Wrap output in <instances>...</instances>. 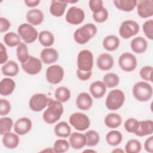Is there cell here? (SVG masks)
I'll return each instance as SVG.
<instances>
[{"label": "cell", "mask_w": 153, "mask_h": 153, "mask_svg": "<svg viewBox=\"0 0 153 153\" xmlns=\"http://www.w3.org/2000/svg\"><path fill=\"white\" fill-rule=\"evenodd\" d=\"M13 125V121L10 117H2L0 119V133L4 135L11 131Z\"/></svg>", "instance_id": "60d3db41"}, {"label": "cell", "mask_w": 153, "mask_h": 153, "mask_svg": "<svg viewBox=\"0 0 153 153\" xmlns=\"http://www.w3.org/2000/svg\"><path fill=\"white\" fill-rule=\"evenodd\" d=\"M141 148L140 142L137 139H131L126 143L125 151L127 153H138L141 151Z\"/></svg>", "instance_id": "f35d334b"}, {"label": "cell", "mask_w": 153, "mask_h": 153, "mask_svg": "<svg viewBox=\"0 0 153 153\" xmlns=\"http://www.w3.org/2000/svg\"><path fill=\"white\" fill-rule=\"evenodd\" d=\"M32 127V121L27 117H22L18 119L14 123V130L18 135L23 136L29 133Z\"/></svg>", "instance_id": "9a60e30c"}, {"label": "cell", "mask_w": 153, "mask_h": 153, "mask_svg": "<svg viewBox=\"0 0 153 153\" xmlns=\"http://www.w3.org/2000/svg\"><path fill=\"white\" fill-rule=\"evenodd\" d=\"M20 139L17 134L12 132H7L3 135L2 143L8 149H14L19 144Z\"/></svg>", "instance_id": "d4e9b609"}, {"label": "cell", "mask_w": 153, "mask_h": 153, "mask_svg": "<svg viewBox=\"0 0 153 153\" xmlns=\"http://www.w3.org/2000/svg\"><path fill=\"white\" fill-rule=\"evenodd\" d=\"M71 94L70 90L64 86L57 88L54 93L56 99L61 103H64L69 100L71 97Z\"/></svg>", "instance_id": "e575fe53"}, {"label": "cell", "mask_w": 153, "mask_h": 153, "mask_svg": "<svg viewBox=\"0 0 153 153\" xmlns=\"http://www.w3.org/2000/svg\"><path fill=\"white\" fill-rule=\"evenodd\" d=\"M139 125V121L134 118H130L126 120L124 123V127L126 130L131 133H135Z\"/></svg>", "instance_id": "b9f144b4"}, {"label": "cell", "mask_w": 153, "mask_h": 153, "mask_svg": "<svg viewBox=\"0 0 153 153\" xmlns=\"http://www.w3.org/2000/svg\"><path fill=\"white\" fill-rule=\"evenodd\" d=\"M122 118L117 113H109L105 118V124L110 128H116L122 123Z\"/></svg>", "instance_id": "f1b7e54d"}, {"label": "cell", "mask_w": 153, "mask_h": 153, "mask_svg": "<svg viewBox=\"0 0 153 153\" xmlns=\"http://www.w3.org/2000/svg\"><path fill=\"white\" fill-rule=\"evenodd\" d=\"M16 87V83L10 78H3L0 82V94L7 96L13 93Z\"/></svg>", "instance_id": "484cf974"}, {"label": "cell", "mask_w": 153, "mask_h": 153, "mask_svg": "<svg viewBox=\"0 0 153 153\" xmlns=\"http://www.w3.org/2000/svg\"><path fill=\"white\" fill-rule=\"evenodd\" d=\"M69 143L70 146L74 149H80L82 148L87 143L85 134L79 132H74L71 133L69 137Z\"/></svg>", "instance_id": "e0dca14e"}, {"label": "cell", "mask_w": 153, "mask_h": 153, "mask_svg": "<svg viewBox=\"0 0 153 153\" xmlns=\"http://www.w3.org/2000/svg\"><path fill=\"white\" fill-rule=\"evenodd\" d=\"M97 68L104 71L111 69L114 66V60L112 56L109 53H103L99 55L97 59Z\"/></svg>", "instance_id": "2e32d148"}, {"label": "cell", "mask_w": 153, "mask_h": 153, "mask_svg": "<svg viewBox=\"0 0 153 153\" xmlns=\"http://www.w3.org/2000/svg\"><path fill=\"white\" fill-rule=\"evenodd\" d=\"M45 76L47 81L52 84L60 83L64 77V69L58 65L50 66L46 70Z\"/></svg>", "instance_id": "30bf717a"}, {"label": "cell", "mask_w": 153, "mask_h": 153, "mask_svg": "<svg viewBox=\"0 0 153 153\" xmlns=\"http://www.w3.org/2000/svg\"><path fill=\"white\" fill-rule=\"evenodd\" d=\"M40 57L42 62L47 65H50L56 62L58 60L59 53L54 48H45L41 51Z\"/></svg>", "instance_id": "ac0fdd59"}, {"label": "cell", "mask_w": 153, "mask_h": 153, "mask_svg": "<svg viewBox=\"0 0 153 153\" xmlns=\"http://www.w3.org/2000/svg\"><path fill=\"white\" fill-rule=\"evenodd\" d=\"M67 2L59 0H53L51 2L50 7V12L54 17H59L62 16L67 7Z\"/></svg>", "instance_id": "7402d4cb"}, {"label": "cell", "mask_w": 153, "mask_h": 153, "mask_svg": "<svg viewBox=\"0 0 153 153\" xmlns=\"http://www.w3.org/2000/svg\"><path fill=\"white\" fill-rule=\"evenodd\" d=\"M38 40L42 45L45 47H49L54 44V36L51 32L42 30L38 34Z\"/></svg>", "instance_id": "1f68e13d"}, {"label": "cell", "mask_w": 153, "mask_h": 153, "mask_svg": "<svg viewBox=\"0 0 153 153\" xmlns=\"http://www.w3.org/2000/svg\"><path fill=\"white\" fill-rule=\"evenodd\" d=\"M50 99L44 93H36L29 100V108L33 112H40L48 106Z\"/></svg>", "instance_id": "9c48e42d"}, {"label": "cell", "mask_w": 153, "mask_h": 153, "mask_svg": "<svg viewBox=\"0 0 153 153\" xmlns=\"http://www.w3.org/2000/svg\"><path fill=\"white\" fill-rule=\"evenodd\" d=\"M108 11L105 7L100 11L95 13H93V18L94 20L97 23H103L108 18Z\"/></svg>", "instance_id": "f6af8a7d"}, {"label": "cell", "mask_w": 153, "mask_h": 153, "mask_svg": "<svg viewBox=\"0 0 153 153\" xmlns=\"http://www.w3.org/2000/svg\"><path fill=\"white\" fill-rule=\"evenodd\" d=\"M124 152V150H123V149H120V148H116L115 149H114V150L112 151V152Z\"/></svg>", "instance_id": "db71d44e"}, {"label": "cell", "mask_w": 153, "mask_h": 153, "mask_svg": "<svg viewBox=\"0 0 153 153\" xmlns=\"http://www.w3.org/2000/svg\"><path fill=\"white\" fill-rule=\"evenodd\" d=\"M89 91L93 97L96 99L102 98L106 93V86L103 81H96L90 84Z\"/></svg>", "instance_id": "44dd1931"}, {"label": "cell", "mask_w": 153, "mask_h": 153, "mask_svg": "<svg viewBox=\"0 0 153 153\" xmlns=\"http://www.w3.org/2000/svg\"><path fill=\"white\" fill-rule=\"evenodd\" d=\"M65 19L66 22L72 25L81 24L85 19V13L79 7L73 6L68 10Z\"/></svg>", "instance_id": "7c38bea8"}, {"label": "cell", "mask_w": 153, "mask_h": 153, "mask_svg": "<svg viewBox=\"0 0 153 153\" xmlns=\"http://www.w3.org/2000/svg\"><path fill=\"white\" fill-rule=\"evenodd\" d=\"M11 26L10 21L4 17H0V32L3 33L7 31Z\"/></svg>", "instance_id": "681fc988"}, {"label": "cell", "mask_w": 153, "mask_h": 153, "mask_svg": "<svg viewBox=\"0 0 153 153\" xmlns=\"http://www.w3.org/2000/svg\"><path fill=\"white\" fill-rule=\"evenodd\" d=\"M76 105L78 109L87 111L93 105V99L91 96L86 92L80 93L76 97Z\"/></svg>", "instance_id": "d6986e66"}, {"label": "cell", "mask_w": 153, "mask_h": 153, "mask_svg": "<svg viewBox=\"0 0 153 153\" xmlns=\"http://www.w3.org/2000/svg\"><path fill=\"white\" fill-rule=\"evenodd\" d=\"M137 13L143 19L151 17L153 16V1L152 0H142L137 2Z\"/></svg>", "instance_id": "5bb4252c"}, {"label": "cell", "mask_w": 153, "mask_h": 153, "mask_svg": "<svg viewBox=\"0 0 153 153\" xmlns=\"http://www.w3.org/2000/svg\"><path fill=\"white\" fill-rule=\"evenodd\" d=\"M118 65L123 71L125 72H131L137 66L136 57L132 53L125 52L119 57Z\"/></svg>", "instance_id": "8fae6325"}, {"label": "cell", "mask_w": 153, "mask_h": 153, "mask_svg": "<svg viewBox=\"0 0 153 153\" xmlns=\"http://www.w3.org/2000/svg\"><path fill=\"white\" fill-rule=\"evenodd\" d=\"M76 75L79 79L81 81H87L90 78L92 75V71L91 72H84L81 71L77 69L76 70Z\"/></svg>", "instance_id": "f907efd6"}, {"label": "cell", "mask_w": 153, "mask_h": 153, "mask_svg": "<svg viewBox=\"0 0 153 153\" xmlns=\"http://www.w3.org/2000/svg\"><path fill=\"white\" fill-rule=\"evenodd\" d=\"M78 69L84 72H91L94 64L93 54L88 50L81 51L77 56Z\"/></svg>", "instance_id": "5b68a950"}, {"label": "cell", "mask_w": 153, "mask_h": 153, "mask_svg": "<svg viewBox=\"0 0 153 153\" xmlns=\"http://www.w3.org/2000/svg\"><path fill=\"white\" fill-rule=\"evenodd\" d=\"M114 5L120 10L125 12H130L136 7V0H115L113 1Z\"/></svg>", "instance_id": "f546056e"}, {"label": "cell", "mask_w": 153, "mask_h": 153, "mask_svg": "<svg viewBox=\"0 0 153 153\" xmlns=\"http://www.w3.org/2000/svg\"><path fill=\"white\" fill-rule=\"evenodd\" d=\"M103 82L108 88H114L117 87L120 82L118 75L115 73L108 72L103 78Z\"/></svg>", "instance_id": "8d00e7d4"}, {"label": "cell", "mask_w": 153, "mask_h": 153, "mask_svg": "<svg viewBox=\"0 0 153 153\" xmlns=\"http://www.w3.org/2000/svg\"><path fill=\"white\" fill-rule=\"evenodd\" d=\"M153 133V121L150 120L140 121L139 127L135 132L137 136L143 137L147 135H151Z\"/></svg>", "instance_id": "cb8c5ba5"}, {"label": "cell", "mask_w": 153, "mask_h": 153, "mask_svg": "<svg viewBox=\"0 0 153 153\" xmlns=\"http://www.w3.org/2000/svg\"><path fill=\"white\" fill-rule=\"evenodd\" d=\"M139 31V24L132 20L123 22L119 28V34L124 39H128L137 34Z\"/></svg>", "instance_id": "ba28073f"}, {"label": "cell", "mask_w": 153, "mask_h": 153, "mask_svg": "<svg viewBox=\"0 0 153 153\" xmlns=\"http://www.w3.org/2000/svg\"><path fill=\"white\" fill-rule=\"evenodd\" d=\"M16 55L18 60L22 63H25L29 59L30 55L29 54L27 46L25 42H21L16 48Z\"/></svg>", "instance_id": "836d02e7"}, {"label": "cell", "mask_w": 153, "mask_h": 153, "mask_svg": "<svg viewBox=\"0 0 153 153\" xmlns=\"http://www.w3.org/2000/svg\"><path fill=\"white\" fill-rule=\"evenodd\" d=\"M145 35L150 40L153 39V20L149 19L145 22L142 26Z\"/></svg>", "instance_id": "7bdbcfd3"}, {"label": "cell", "mask_w": 153, "mask_h": 153, "mask_svg": "<svg viewBox=\"0 0 153 153\" xmlns=\"http://www.w3.org/2000/svg\"><path fill=\"white\" fill-rule=\"evenodd\" d=\"M153 68L151 66H145L142 67L139 72L140 76L146 81L152 82V74Z\"/></svg>", "instance_id": "ee69618b"}, {"label": "cell", "mask_w": 153, "mask_h": 153, "mask_svg": "<svg viewBox=\"0 0 153 153\" xmlns=\"http://www.w3.org/2000/svg\"><path fill=\"white\" fill-rule=\"evenodd\" d=\"M21 66L26 74L31 75H36L42 69V61L34 56H30L26 62L21 64Z\"/></svg>", "instance_id": "4fadbf2b"}, {"label": "cell", "mask_w": 153, "mask_h": 153, "mask_svg": "<svg viewBox=\"0 0 153 153\" xmlns=\"http://www.w3.org/2000/svg\"><path fill=\"white\" fill-rule=\"evenodd\" d=\"M24 2L27 7L33 8V7H36L40 3V1L39 0H25Z\"/></svg>", "instance_id": "f5cc1de1"}, {"label": "cell", "mask_w": 153, "mask_h": 153, "mask_svg": "<svg viewBox=\"0 0 153 153\" xmlns=\"http://www.w3.org/2000/svg\"><path fill=\"white\" fill-rule=\"evenodd\" d=\"M88 5L93 13H97L104 8L103 2L101 0H90Z\"/></svg>", "instance_id": "bcb514c9"}, {"label": "cell", "mask_w": 153, "mask_h": 153, "mask_svg": "<svg viewBox=\"0 0 153 153\" xmlns=\"http://www.w3.org/2000/svg\"><path fill=\"white\" fill-rule=\"evenodd\" d=\"M132 93L137 100L139 102H146L151 99L153 90L151 85L148 82L139 81L133 85Z\"/></svg>", "instance_id": "3957f363"}, {"label": "cell", "mask_w": 153, "mask_h": 153, "mask_svg": "<svg viewBox=\"0 0 153 153\" xmlns=\"http://www.w3.org/2000/svg\"><path fill=\"white\" fill-rule=\"evenodd\" d=\"M11 111V104L6 99H0V115L4 116L9 114Z\"/></svg>", "instance_id": "7dc6e473"}, {"label": "cell", "mask_w": 153, "mask_h": 153, "mask_svg": "<svg viewBox=\"0 0 153 153\" xmlns=\"http://www.w3.org/2000/svg\"><path fill=\"white\" fill-rule=\"evenodd\" d=\"M84 152H96L94 150H90V149H87V150H85Z\"/></svg>", "instance_id": "11a10c76"}, {"label": "cell", "mask_w": 153, "mask_h": 153, "mask_svg": "<svg viewBox=\"0 0 153 153\" xmlns=\"http://www.w3.org/2000/svg\"><path fill=\"white\" fill-rule=\"evenodd\" d=\"M130 47L134 53L141 54L146 51L148 48V42L142 36H137L131 40L130 42Z\"/></svg>", "instance_id": "603a6c76"}, {"label": "cell", "mask_w": 153, "mask_h": 153, "mask_svg": "<svg viewBox=\"0 0 153 153\" xmlns=\"http://www.w3.org/2000/svg\"><path fill=\"white\" fill-rule=\"evenodd\" d=\"M123 140L122 133L118 130L109 131L106 135V140L108 145L111 146H117L119 145Z\"/></svg>", "instance_id": "d6a6232c"}, {"label": "cell", "mask_w": 153, "mask_h": 153, "mask_svg": "<svg viewBox=\"0 0 153 153\" xmlns=\"http://www.w3.org/2000/svg\"><path fill=\"white\" fill-rule=\"evenodd\" d=\"M54 133L59 137H68L71 134V126L65 121L60 122L54 127Z\"/></svg>", "instance_id": "4dcf8cb0"}, {"label": "cell", "mask_w": 153, "mask_h": 153, "mask_svg": "<svg viewBox=\"0 0 153 153\" xmlns=\"http://www.w3.org/2000/svg\"><path fill=\"white\" fill-rule=\"evenodd\" d=\"M120 44L119 38L114 35H109L104 38L103 40V47L104 49L109 51H112L117 50Z\"/></svg>", "instance_id": "83f0119b"}, {"label": "cell", "mask_w": 153, "mask_h": 153, "mask_svg": "<svg viewBox=\"0 0 153 153\" xmlns=\"http://www.w3.org/2000/svg\"><path fill=\"white\" fill-rule=\"evenodd\" d=\"M87 143L86 145L88 146H96L100 140V136L98 132L93 130H88L85 133Z\"/></svg>", "instance_id": "74e56055"}, {"label": "cell", "mask_w": 153, "mask_h": 153, "mask_svg": "<svg viewBox=\"0 0 153 153\" xmlns=\"http://www.w3.org/2000/svg\"><path fill=\"white\" fill-rule=\"evenodd\" d=\"M144 148L148 152H153V136H151L147 138L144 143Z\"/></svg>", "instance_id": "816d5d0a"}, {"label": "cell", "mask_w": 153, "mask_h": 153, "mask_svg": "<svg viewBox=\"0 0 153 153\" xmlns=\"http://www.w3.org/2000/svg\"><path fill=\"white\" fill-rule=\"evenodd\" d=\"M70 124L78 131H84L90 126V120L87 115L81 112H75L69 118Z\"/></svg>", "instance_id": "52a82bcc"}, {"label": "cell", "mask_w": 153, "mask_h": 153, "mask_svg": "<svg viewBox=\"0 0 153 153\" xmlns=\"http://www.w3.org/2000/svg\"><path fill=\"white\" fill-rule=\"evenodd\" d=\"M125 101V95L124 92L120 89L111 90L108 94L105 105L111 111H116L120 109Z\"/></svg>", "instance_id": "277c9868"}, {"label": "cell", "mask_w": 153, "mask_h": 153, "mask_svg": "<svg viewBox=\"0 0 153 153\" xmlns=\"http://www.w3.org/2000/svg\"><path fill=\"white\" fill-rule=\"evenodd\" d=\"M17 32L24 42L27 44L35 42L38 37L37 30L32 25L27 23L21 24L18 27Z\"/></svg>", "instance_id": "8992f818"}, {"label": "cell", "mask_w": 153, "mask_h": 153, "mask_svg": "<svg viewBox=\"0 0 153 153\" xmlns=\"http://www.w3.org/2000/svg\"><path fill=\"white\" fill-rule=\"evenodd\" d=\"M97 31V27L95 25L87 23L75 31L74 39L78 44H85L96 35Z\"/></svg>", "instance_id": "7a4b0ae2"}, {"label": "cell", "mask_w": 153, "mask_h": 153, "mask_svg": "<svg viewBox=\"0 0 153 153\" xmlns=\"http://www.w3.org/2000/svg\"><path fill=\"white\" fill-rule=\"evenodd\" d=\"M63 113V106L62 103L51 99L48 102V108L43 113L42 118L46 123L53 124L61 118Z\"/></svg>", "instance_id": "6da1fadb"}, {"label": "cell", "mask_w": 153, "mask_h": 153, "mask_svg": "<svg viewBox=\"0 0 153 153\" xmlns=\"http://www.w3.org/2000/svg\"><path fill=\"white\" fill-rule=\"evenodd\" d=\"M19 34L13 32H10L4 35V42L7 46L13 47L17 46L21 42Z\"/></svg>", "instance_id": "d590c367"}, {"label": "cell", "mask_w": 153, "mask_h": 153, "mask_svg": "<svg viewBox=\"0 0 153 153\" xmlns=\"http://www.w3.org/2000/svg\"><path fill=\"white\" fill-rule=\"evenodd\" d=\"M1 71L4 75L15 76L19 72L18 64L14 60H8L1 68Z\"/></svg>", "instance_id": "4316f807"}, {"label": "cell", "mask_w": 153, "mask_h": 153, "mask_svg": "<svg viewBox=\"0 0 153 153\" xmlns=\"http://www.w3.org/2000/svg\"><path fill=\"white\" fill-rule=\"evenodd\" d=\"M26 20L28 23L32 26H37L41 24L44 20V13L38 8H32L26 14Z\"/></svg>", "instance_id": "ffe728a7"}, {"label": "cell", "mask_w": 153, "mask_h": 153, "mask_svg": "<svg viewBox=\"0 0 153 153\" xmlns=\"http://www.w3.org/2000/svg\"><path fill=\"white\" fill-rule=\"evenodd\" d=\"M8 56L5 47L3 43H0V63L4 64L7 62Z\"/></svg>", "instance_id": "c3c4849f"}, {"label": "cell", "mask_w": 153, "mask_h": 153, "mask_svg": "<svg viewBox=\"0 0 153 153\" xmlns=\"http://www.w3.org/2000/svg\"><path fill=\"white\" fill-rule=\"evenodd\" d=\"M70 144L65 139H57L53 145V150L56 153H63L69 150Z\"/></svg>", "instance_id": "ab89813d"}]
</instances>
